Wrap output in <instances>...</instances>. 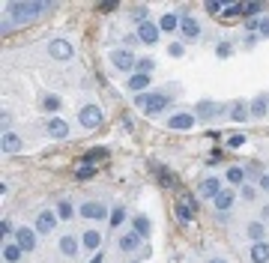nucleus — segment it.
<instances>
[{
  "label": "nucleus",
  "mask_w": 269,
  "mask_h": 263,
  "mask_svg": "<svg viewBox=\"0 0 269 263\" xmlns=\"http://www.w3.org/2000/svg\"><path fill=\"white\" fill-rule=\"evenodd\" d=\"M260 189H263V192H269V174L260 176Z\"/></svg>",
  "instance_id": "49"
},
{
  "label": "nucleus",
  "mask_w": 269,
  "mask_h": 263,
  "mask_svg": "<svg viewBox=\"0 0 269 263\" xmlns=\"http://www.w3.org/2000/svg\"><path fill=\"white\" fill-rule=\"evenodd\" d=\"M132 230L141 233L143 239H147V236H150V218H147V215H135V218H132Z\"/></svg>",
  "instance_id": "27"
},
{
  "label": "nucleus",
  "mask_w": 269,
  "mask_h": 263,
  "mask_svg": "<svg viewBox=\"0 0 269 263\" xmlns=\"http://www.w3.org/2000/svg\"><path fill=\"white\" fill-rule=\"evenodd\" d=\"M257 36H269V18L257 21Z\"/></svg>",
  "instance_id": "44"
},
{
  "label": "nucleus",
  "mask_w": 269,
  "mask_h": 263,
  "mask_svg": "<svg viewBox=\"0 0 269 263\" xmlns=\"http://www.w3.org/2000/svg\"><path fill=\"white\" fill-rule=\"evenodd\" d=\"M164 126H168V129H174V132H185V129H192V126H195V114H189V111L171 114Z\"/></svg>",
  "instance_id": "9"
},
{
  "label": "nucleus",
  "mask_w": 269,
  "mask_h": 263,
  "mask_svg": "<svg viewBox=\"0 0 269 263\" xmlns=\"http://www.w3.org/2000/svg\"><path fill=\"white\" fill-rule=\"evenodd\" d=\"M213 204H215V210H218V212L233 210V204H236V192H233V189H221V194L215 197Z\"/></svg>",
  "instance_id": "16"
},
{
  "label": "nucleus",
  "mask_w": 269,
  "mask_h": 263,
  "mask_svg": "<svg viewBox=\"0 0 269 263\" xmlns=\"http://www.w3.org/2000/svg\"><path fill=\"white\" fill-rule=\"evenodd\" d=\"M60 105H63V102H60V96H54V93L42 99V108H45V111H51V114H54V111H60Z\"/></svg>",
  "instance_id": "33"
},
{
  "label": "nucleus",
  "mask_w": 269,
  "mask_h": 263,
  "mask_svg": "<svg viewBox=\"0 0 269 263\" xmlns=\"http://www.w3.org/2000/svg\"><path fill=\"white\" fill-rule=\"evenodd\" d=\"M99 158H108V150H93V153H87L90 165H93V161H99Z\"/></svg>",
  "instance_id": "40"
},
{
  "label": "nucleus",
  "mask_w": 269,
  "mask_h": 263,
  "mask_svg": "<svg viewBox=\"0 0 269 263\" xmlns=\"http://www.w3.org/2000/svg\"><path fill=\"white\" fill-rule=\"evenodd\" d=\"M245 233H249L251 242H263V236H266V228H263L260 221H251L249 228H245Z\"/></svg>",
  "instance_id": "26"
},
{
  "label": "nucleus",
  "mask_w": 269,
  "mask_h": 263,
  "mask_svg": "<svg viewBox=\"0 0 269 263\" xmlns=\"http://www.w3.org/2000/svg\"><path fill=\"white\" fill-rule=\"evenodd\" d=\"M78 123L84 126V129H99L102 126V108L99 105H84L81 111H78Z\"/></svg>",
  "instance_id": "5"
},
{
  "label": "nucleus",
  "mask_w": 269,
  "mask_h": 263,
  "mask_svg": "<svg viewBox=\"0 0 269 263\" xmlns=\"http://www.w3.org/2000/svg\"><path fill=\"white\" fill-rule=\"evenodd\" d=\"M21 150V138L12 132H3V153H18Z\"/></svg>",
  "instance_id": "25"
},
{
  "label": "nucleus",
  "mask_w": 269,
  "mask_h": 263,
  "mask_svg": "<svg viewBox=\"0 0 269 263\" xmlns=\"http://www.w3.org/2000/svg\"><path fill=\"white\" fill-rule=\"evenodd\" d=\"M227 108L224 105H218V102H213V99H203V102H197L195 108V114L200 117V120H213V117H221Z\"/></svg>",
  "instance_id": "6"
},
{
  "label": "nucleus",
  "mask_w": 269,
  "mask_h": 263,
  "mask_svg": "<svg viewBox=\"0 0 269 263\" xmlns=\"http://www.w3.org/2000/svg\"><path fill=\"white\" fill-rule=\"evenodd\" d=\"M210 263H227V260H210Z\"/></svg>",
  "instance_id": "51"
},
{
  "label": "nucleus",
  "mask_w": 269,
  "mask_h": 263,
  "mask_svg": "<svg viewBox=\"0 0 269 263\" xmlns=\"http://www.w3.org/2000/svg\"><path fill=\"white\" fill-rule=\"evenodd\" d=\"M150 78H153V75H143V72H135V75L129 78V90H132V93H141L143 87H150Z\"/></svg>",
  "instance_id": "22"
},
{
  "label": "nucleus",
  "mask_w": 269,
  "mask_h": 263,
  "mask_svg": "<svg viewBox=\"0 0 269 263\" xmlns=\"http://www.w3.org/2000/svg\"><path fill=\"white\" fill-rule=\"evenodd\" d=\"M93 174H96V165H90V161H81V165H78V171H75L78 179H90Z\"/></svg>",
  "instance_id": "31"
},
{
  "label": "nucleus",
  "mask_w": 269,
  "mask_h": 263,
  "mask_svg": "<svg viewBox=\"0 0 269 263\" xmlns=\"http://www.w3.org/2000/svg\"><path fill=\"white\" fill-rule=\"evenodd\" d=\"M57 221H60V218H57V212H51V210H42L39 212V215H36V233H39V236H45V233H51L54 228H57Z\"/></svg>",
  "instance_id": "7"
},
{
  "label": "nucleus",
  "mask_w": 269,
  "mask_h": 263,
  "mask_svg": "<svg viewBox=\"0 0 269 263\" xmlns=\"http://www.w3.org/2000/svg\"><path fill=\"white\" fill-rule=\"evenodd\" d=\"M269 111V102H266V96H257L254 102H251V117H263Z\"/></svg>",
  "instance_id": "29"
},
{
  "label": "nucleus",
  "mask_w": 269,
  "mask_h": 263,
  "mask_svg": "<svg viewBox=\"0 0 269 263\" xmlns=\"http://www.w3.org/2000/svg\"><path fill=\"white\" fill-rule=\"evenodd\" d=\"M15 242L24 251H33L36 242H39V233H36V228H15Z\"/></svg>",
  "instance_id": "11"
},
{
  "label": "nucleus",
  "mask_w": 269,
  "mask_h": 263,
  "mask_svg": "<svg viewBox=\"0 0 269 263\" xmlns=\"http://www.w3.org/2000/svg\"><path fill=\"white\" fill-rule=\"evenodd\" d=\"M45 135H48V138H57V140L69 138V123H66L63 117H51V120L45 123Z\"/></svg>",
  "instance_id": "10"
},
{
  "label": "nucleus",
  "mask_w": 269,
  "mask_h": 263,
  "mask_svg": "<svg viewBox=\"0 0 269 263\" xmlns=\"http://www.w3.org/2000/svg\"><path fill=\"white\" fill-rule=\"evenodd\" d=\"M260 12V3H242V15H257Z\"/></svg>",
  "instance_id": "39"
},
{
  "label": "nucleus",
  "mask_w": 269,
  "mask_h": 263,
  "mask_svg": "<svg viewBox=\"0 0 269 263\" xmlns=\"http://www.w3.org/2000/svg\"><path fill=\"white\" fill-rule=\"evenodd\" d=\"M221 15H224V18H239V15H242V3H233V6H227Z\"/></svg>",
  "instance_id": "35"
},
{
  "label": "nucleus",
  "mask_w": 269,
  "mask_h": 263,
  "mask_svg": "<svg viewBox=\"0 0 269 263\" xmlns=\"http://www.w3.org/2000/svg\"><path fill=\"white\" fill-rule=\"evenodd\" d=\"M57 248H60L63 257H78V251H81V239H75L72 233H66V236H60Z\"/></svg>",
  "instance_id": "13"
},
{
  "label": "nucleus",
  "mask_w": 269,
  "mask_h": 263,
  "mask_svg": "<svg viewBox=\"0 0 269 263\" xmlns=\"http://www.w3.org/2000/svg\"><path fill=\"white\" fill-rule=\"evenodd\" d=\"M161 36V27L159 24H153V21H147V24H138V39H141L143 45H156Z\"/></svg>",
  "instance_id": "12"
},
{
  "label": "nucleus",
  "mask_w": 269,
  "mask_h": 263,
  "mask_svg": "<svg viewBox=\"0 0 269 263\" xmlns=\"http://www.w3.org/2000/svg\"><path fill=\"white\" fill-rule=\"evenodd\" d=\"M108 221H111V228H120V225L126 221V210H123V207H114V210H111V218H108Z\"/></svg>",
  "instance_id": "32"
},
{
  "label": "nucleus",
  "mask_w": 269,
  "mask_h": 263,
  "mask_svg": "<svg viewBox=\"0 0 269 263\" xmlns=\"http://www.w3.org/2000/svg\"><path fill=\"white\" fill-rule=\"evenodd\" d=\"M159 27H161V33H174V30H179V15H174V12L161 15Z\"/></svg>",
  "instance_id": "24"
},
{
  "label": "nucleus",
  "mask_w": 269,
  "mask_h": 263,
  "mask_svg": "<svg viewBox=\"0 0 269 263\" xmlns=\"http://www.w3.org/2000/svg\"><path fill=\"white\" fill-rule=\"evenodd\" d=\"M168 102H171V99H168L164 93H138V96H135V105H141L147 117L161 114V111L168 108Z\"/></svg>",
  "instance_id": "2"
},
{
  "label": "nucleus",
  "mask_w": 269,
  "mask_h": 263,
  "mask_svg": "<svg viewBox=\"0 0 269 263\" xmlns=\"http://www.w3.org/2000/svg\"><path fill=\"white\" fill-rule=\"evenodd\" d=\"M132 21H138V24H147V9H143V6L132 9Z\"/></svg>",
  "instance_id": "38"
},
{
  "label": "nucleus",
  "mask_w": 269,
  "mask_h": 263,
  "mask_svg": "<svg viewBox=\"0 0 269 263\" xmlns=\"http://www.w3.org/2000/svg\"><path fill=\"white\" fill-rule=\"evenodd\" d=\"M153 69H156V63H153L150 57H143V60H138V72H143V75H150Z\"/></svg>",
  "instance_id": "36"
},
{
  "label": "nucleus",
  "mask_w": 269,
  "mask_h": 263,
  "mask_svg": "<svg viewBox=\"0 0 269 263\" xmlns=\"http://www.w3.org/2000/svg\"><path fill=\"white\" fill-rule=\"evenodd\" d=\"M0 120H3V129L9 132V123H12V114H9V111H3V117H0Z\"/></svg>",
  "instance_id": "47"
},
{
  "label": "nucleus",
  "mask_w": 269,
  "mask_h": 263,
  "mask_svg": "<svg viewBox=\"0 0 269 263\" xmlns=\"http://www.w3.org/2000/svg\"><path fill=\"white\" fill-rule=\"evenodd\" d=\"M221 3H224V0H206V12H224Z\"/></svg>",
  "instance_id": "43"
},
{
  "label": "nucleus",
  "mask_w": 269,
  "mask_h": 263,
  "mask_svg": "<svg viewBox=\"0 0 269 263\" xmlns=\"http://www.w3.org/2000/svg\"><path fill=\"white\" fill-rule=\"evenodd\" d=\"M111 63H114L120 72L138 69V57H135V51H129V48H114V51H111Z\"/></svg>",
  "instance_id": "3"
},
{
  "label": "nucleus",
  "mask_w": 269,
  "mask_h": 263,
  "mask_svg": "<svg viewBox=\"0 0 269 263\" xmlns=\"http://www.w3.org/2000/svg\"><path fill=\"white\" fill-rule=\"evenodd\" d=\"M224 179H227L231 186H245V171H242V168H227Z\"/></svg>",
  "instance_id": "28"
},
{
  "label": "nucleus",
  "mask_w": 269,
  "mask_h": 263,
  "mask_svg": "<svg viewBox=\"0 0 269 263\" xmlns=\"http://www.w3.org/2000/svg\"><path fill=\"white\" fill-rule=\"evenodd\" d=\"M242 144H245V135H231V140H227V147H231V150L242 147Z\"/></svg>",
  "instance_id": "42"
},
{
  "label": "nucleus",
  "mask_w": 269,
  "mask_h": 263,
  "mask_svg": "<svg viewBox=\"0 0 269 263\" xmlns=\"http://www.w3.org/2000/svg\"><path fill=\"white\" fill-rule=\"evenodd\" d=\"M182 51H185V45H182V42H174V45L168 48V54H171V57H182Z\"/></svg>",
  "instance_id": "41"
},
{
  "label": "nucleus",
  "mask_w": 269,
  "mask_h": 263,
  "mask_svg": "<svg viewBox=\"0 0 269 263\" xmlns=\"http://www.w3.org/2000/svg\"><path fill=\"white\" fill-rule=\"evenodd\" d=\"M90 263H102V254H96V257H93Z\"/></svg>",
  "instance_id": "50"
},
{
  "label": "nucleus",
  "mask_w": 269,
  "mask_h": 263,
  "mask_svg": "<svg viewBox=\"0 0 269 263\" xmlns=\"http://www.w3.org/2000/svg\"><path fill=\"white\" fill-rule=\"evenodd\" d=\"M48 57L66 63V60H72V45L66 39H51V42H48Z\"/></svg>",
  "instance_id": "8"
},
{
  "label": "nucleus",
  "mask_w": 269,
  "mask_h": 263,
  "mask_svg": "<svg viewBox=\"0 0 269 263\" xmlns=\"http://www.w3.org/2000/svg\"><path fill=\"white\" fill-rule=\"evenodd\" d=\"M78 212H81V218H90V221H108V218H111L108 207L99 204V200H84Z\"/></svg>",
  "instance_id": "4"
},
{
  "label": "nucleus",
  "mask_w": 269,
  "mask_h": 263,
  "mask_svg": "<svg viewBox=\"0 0 269 263\" xmlns=\"http://www.w3.org/2000/svg\"><path fill=\"white\" fill-rule=\"evenodd\" d=\"M156 176H159L161 186H174V176L168 174V168H156Z\"/></svg>",
  "instance_id": "34"
},
{
  "label": "nucleus",
  "mask_w": 269,
  "mask_h": 263,
  "mask_svg": "<svg viewBox=\"0 0 269 263\" xmlns=\"http://www.w3.org/2000/svg\"><path fill=\"white\" fill-rule=\"evenodd\" d=\"M72 215H75V210H72V204H69V200H60V204H57V218L69 221Z\"/></svg>",
  "instance_id": "30"
},
{
  "label": "nucleus",
  "mask_w": 269,
  "mask_h": 263,
  "mask_svg": "<svg viewBox=\"0 0 269 263\" xmlns=\"http://www.w3.org/2000/svg\"><path fill=\"white\" fill-rule=\"evenodd\" d=\"M231 42H218V48H215V54H218V57H221V60H227V57H231Z\"/></svg>",
  "instance_id": "37"
},
{
  "label": "nucleus",
  "mask_w": 269,
  "mask_h": 263,
  "mask_svg": "<svg viewBox=\"0 0 269 263\" xmlns=\"http://www.w3.org/2000/svg\"><path fill=\"white\" fill-rule=\"evenodd\" d=\"M179 33H182V39H197V36H200V24H197V18L179 15Z\"/></svg>",
  "instance_id": "14"
},
{
  "label": "nucleus",
  "mask_w": 269,
  "mask_h": 263,
  "mask_svg": "<svg viewBox=\"0 0 269 263\" xmlns=\"http://www.w3.org/2000/svg\"><path fill=\"white\" fill-rule=\"evenodd\" d=\"M3 236H6V239H15V236H12V225H9V218H3Z\"/></svg>",
  "instance_id": "46"
},
{
  "label": "nucleus",
  "mask_w": 269,
  "mask_h": 263,
  "mask_svg": "<svg viewBox=\"0 0 269 263\" xmlns=\"http://www.w3.org/2000/svg\"><path fill=\"white\" fill-rule=\"evenodd\" d=\"M81 246L87 248V251H99V246H102V233L99 230H84V236H81Z\"/></svg>",
  "instance_id": "20"
},
{
  "label": "nucleus",
  "mask_w": 269,
  "mask_h": 263,
  "mask_svg": "<svg viewBox=\"0 0 269 263\" xmlns=\"http://www.w3.org/2000/svg\"><path fill=\"white\" fill-rule=\"evenodd\" d=\"M200 194H203V197H218V194H221V183H218V176H206V179H203V183H200Z\"/></svg>",
  "instance_id": "18"
},
{
  "label": "nucleus",
  "mask_w": 269,
  "mask_h": 263,
  "mask_svg": "<svg viewBox=\"0 0 269 263\" xmlns=\"http://www.w3.org/2000/svg\"><path fill=\"white\" fill-rule=\"evenodd\" d=\"M48 9V3H42V0H24V3H9L6 6V18L12 21V24H27V21H33L39 18L42 12Z\"/></svg>",
  "instance_id": "1"
},
{
  "label": "nucleus",
  "mask_w": 269,
  "mask_h": 263,
  "mask_svg": "<svg viewBox=\"0 0 269 263\" xmlns=\"http://www.w3.org/2000/svg\"><path fill=\"white\" fill-rule=\"evenodd\" d=\"M257 39H260V36L254 33V30H251L249 36H245V45H257Z\"/></svg>",
  "instance_id": "48"
},
{
  "label": "nucleus",
  "mask_w": 269,
  "mask_h": 263,
  "mask_svg": "<svg viewBox=\"0 0 269 263\" xmlns=\"http://www.w3.org/2000/svg\"><path fill=\"white\" fill-rule=\"evenodd\" d=\"M249 257H251V263H266L269 260V242L266 239H263V242H251Z\"/></svg>",
  "instance_id": "17"
},
{
  "label": "nucleus",
  "mask_w": 269,
  "mask_h": 263,
  "mask_svg": "<svg viewBox=\"0 0 269 263\" xmlns=\"http://www.w3.org/2000/svg\"><path fill=\"white\" fill-rule=\"evenodd\" d=\"M177 218L179 221H192V218H195V204H192V200H179L177 204Z\"/></svg>",
  "instance_id": "23"
},
{
  "label": "nucleus",
  "mask_w": 269,
  "mask_h": 263,
  "mask_svg": "<svg viewBox=\"0 0 269 263\" xmlns=\"http://www.w3.org/2000/svg\"><path fill=\"white\" fill-rule=\"evenodd\" d=\"M21 254H24V248L18 246L15 239L3 246V260H6V263H18V260H21Z\"/></svg>",
  "instance_id": "21"
},
{
  "label": "nucleus",
  "mask_w": 269,
  "mask_h": 263,
  "mask_svg": "<svg viewBox=\"0 0 269 263\" xmlns=\"http://www.w3.org/2000/svg\"><path fill=\"white\" fill-rule=\"evenodd\" d=\"M249 117H251V105H245L242 99L231 105V120H233V123H245Z\"/></svg>",
  "instance_id": "19"
},
{
  "label": "nucleus",
  "mask_w": 269,
  "mask_h": 263,
  "mask_svg": "<svg viewBox=\"0 0 269 263\" xmlns=\"http://www.w3.org/2000/svg\"><path fill=\"white\" fill-rule=\"evenodd\" d=\"M242 197H245V200H254V186H249V183H245V186H242Z\"/></svg>",
  "instance_id": "45"
},
{
  "label": "nucleus",
  "mask_w": 269,
  "mask_h": 263,
  "mask_svg": "<svg viewBox=\"0 0 269 263\" xmlns=\"http://www.w3.org/2000/svg\"><path fill=\"white\" fill-rule=\"evenodd\" d=\"M141 246H143V236L135 233V230H129V233L120 236V251H123V254H132V251H138Z\"/></svg>",
  "instance_id": "15"
}]
</instances>
